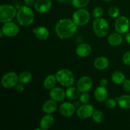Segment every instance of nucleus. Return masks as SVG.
Masks as SVG:
<instances>
[{
  "mask_svg": "<svg viewBox=\"0 0 130 130\" xmlns=\"http://www.w3.org/2000/svg\"><path fill=\"white\" fill-rule=\"evenodd\" d=\"M109 61L107 57H99L95 59L94 62V66L98 70H104L109 66Z\"/></svg>",
  "mask_w": 130,
  "mask_h": 130,
  "instance_id": "412c9836",
  "label": "nucleus"
},
{
  "mask_svg": "<svg viewBox=\"0 0 130 130\" xmlns=\"http://www.w3.org/2000/svg\"><path fill=\"white\" fill-rule=\"evenodd\" d=\"M111 79L114 83L116 85H121L125 80V76L123 72L121 71H115L112 74Z\"/></svg>",
  "mask_w": 130,
  "mask_h": 130,
  "instance_id": "393cba45",
  "label": "nucleus"
},
{
  "mask_svg": "<svg viewBox=\"0 0 130 130\" xmlns=\"http://www.w3.org/2000/svg\"><path fill=\"white\" fill-rule=\"evenodd\" d=\"M57 109V102L54 100H48L44 103L43 105V110L46 114H51L55 112Z\"/></svg>",
  "mask_w": 130,
  "mask_h": 130,
  "instance_id": "a211bd4d",
  "label": "nucleus"
},
{
  "mask_svg": "<svg viewBox=\"0 0 130 130\" xmlns=\"http://www.w3.org/2000/svg\"><path fill=\"white\" fill-rule=\"evenodd\" d=\"M117 104H118V102H117L116 99H109L105 100V106L108 109H114V107H116Z\"/></svg>",
  "mask_w": 130,
  "mask_h": 130,
  "instance_id": "c85d7f7f",
  "label": "nucleus"
},
{
  "mask_svg": "<svg viewBox=\"0 0 130 130\" xmlns=\"http://www.w3.org/2000/svg\"><path fill=\"white\" fill-rule=\"evenodd\" d=\"M104 114L102 112L99 110H95L92 115V119L95 123H100L104 120Z\"/></svg>",
  "mask_w": 130,
  "mask_h": 130,
  "instance_id": "cd10ccee",
  "label": "nucleus"
},
{
  "mask_svg": "<svg viewBox=\"0 0 130 130\" xmlns=\"http://www.w3.org/2000/svg\"><path fill=\"white\" fill-rule=\"evenodd\" d=\"M105 2H110V1H111L112 0H104Z\"/></svg>",
  "mask_w": 130,
  "mask_h": 130,
  "instance_id": "a19ab883",
  "label": "nucleus"
},
{
  "mask_svg": "<svg viewBox=\"0 0 130 130\" xmlns=\"http://www.w3.org/2000/svg\"><path fill=\"white\" fill-rule=\"evenodd\" d=\"M50 96L56 102H62L66 96V91L61 88L56 87L52 89L50 92Z\"/></svg>",
  "mask_w": 130,
  "mask_h": 130,
  "instance_id": "4468645a",
  "label": "nucleus"
},
{
  "mask_svg": "<svg viewBox=\"0 0 130 130\" xmlns=\"http://www.w3.org/2000/svg\"><path fill=\"white\" fill-rule=\"evenodd\" d=\"M103 14H104V10L102 7L97 6V7L94 8L93 11V15L95 19L101 18L102 17Z\"/></svg>",
  "mask_w": 130,
  "mask_h": 130,
  "instance_id": "c756f323",
  "label": "nucleus"
},
{
  "mask_svg": "<svg viewBox=\"0 0 130 130\" xmlns=\"http://www.w3.org/2000/svg\"><path fill=\"white\" fill-rule=\"evenodd\" d=\"M57 81L62 86L65 87H70L74 83V76L70 70L63 69L58 71L56 74Z\"/></svg>",
  "mask_w": 130,
  "mask_h": 130,
  "instance_id": "7ed1b4c3",
  "label": "nucleus"
},
{
  "mask_svg": "<svg viewBox=\"0 0 130 130\" xmlns=\"http://www.w3.org/2000/svg\"><path fill=\"white\" fill-rule=\"evenodd\" d=\"M123 37L121 34L119 32H114L110 34L108 37V42L109 44L113 46H118L123 43Z\"/></svg>",
  "mask_w": 130,
  "mask_h": 130,
  "instance_id": "aec40b11",
  "label": "nucleus"
},
{
  "mask_svg": "<svg viewBox=\"0 0 130 130\" xmlns=\"http://www.w3.org/2000/svg\"><path fill=\"white\" fill-rule=\"evenodd\" d=\"M90 100V96L88 93L86 92L83 93L81 95L79 96V101L81 102L82 104H88Z\"/></svg>",
  "mask_w": 130,
  "mask_h": 130,
  "instance_id": "2f4dec72",
  "label": "nucleus"
},
{
  "mask_svg": "<svg viewBox=\"0 0 130 130\" xmlns=\"http://www.w3.org/2000/svg\"><path fill=\"white\" fill-rule=\"evenodd\" d=\"M17 19L19 24L22 26H30L34 22V13L28 6H22L18 10Z\"/></svg>",
  "mask_w": 130,
  "mask_h": 130,
  "instance_id": "f03ea898",
  "label": "nucleus"
},
{
  "mask_svg": "<svg viewBox=\"0 0 130 130\" xmlns=\"http://www.w3.org/2000/svg\"><path fill=\"white\" fill-rule=\"evenodd\" d=\"M77 25L73 20L69 19L60 20L55 25V32L60 39H69L77 31Z\"/></svg>",
  "mask_w": 130,
  "mask_h": 130,
  "instance_id": "f257e3e1",
  "label": "nucleus"
},
{
  "mask_svg": "<svg viewBox=\"0 0 130 130\" xmlns=\"http://www.w3.org/2000/svg\"><path fill=\"white\" fill-rule=\"evenodd\" d=\"M90 20V13L83 8L76 10L72 16V20L77 26H83L86 25Z\"/></svg>",
  "mask_w": 130,
  "mask_h": 130,
  "instance_id": "423d86ee",
  "label": "nucleus"
},
{
  "mask_svg": "<svg viewBox=\"0 0 130 130\" xmlns=\"http://www.w3.org/2000/svg\"><path fill=\"white\" fill-rule=\"evenodd\" d=\"M125 38H126V41H127V43H128V44H130V32L126 33Z\"/></svg>",
  "mask_w": 130,
  "mask_h": 130,
  "instance_id": "4c0bfd02",
  "label": "nucleus"
},
{
  "mask_svg": "<svg viewBox=\"0 0 130 130\" xmlns=\"http://www.w3.org/2000/svg\"><path fill=\"white\" fill-rule=\"evenodd\" d=\"M123 62L126 66H130V51L126 52L123 55Z\"/></svg>",
  "mask_w": 130,
  "mask_h": 130,
  "instance_id": "473e14b6",
  "label": "nucleus"
},
{
  "mask_svg": "<svg viewBox=\"0 0 130 130\" xmlns=\"http://www.w3.org/2000/svg\"><path fill=\"white\" fill-rule=\"evenodd\" d=\"M54 118L50 114H47L43 117L40 121V128L41 129H47L53 126L54 123Z\"/></svg>",
  "mask_w": 130,
  "mask_h": 130,
  "instance_id": "6ab92c4d",
  "label": "nucleus"
},
{
  "mask_svg": "<svg viewBox=\"0 0 130 130\" xmlns=\"http://www.w3.org/2000/svg\"><path fill=\"white\" fill-rule=\"evenodd\" d=\"M19 82L23 84H27L32 79V74L29 71H24L19 76Z\"/></svg>",
  "mask_w": 130,
  "mask_h": 130,
  "instance_id": "a878e982",
  "label": "nucleus"
},
{
  "mask_svg": "<svg viewBox=\"0 0 130 130\" xmlns=\"http://www.w3.org/2000/svg\"><path fill=\"white\" fill-rule=\"evenodd\" d=\"M119 10L118 9V7L113 6V7H111L109 8V15L110 17L116 19V18H117L118 16H119Z\"/></svg>",
  "mask_w": 130,
  "mask_h": 130,
  "instance_id": "7c9ffc66",
  "label": "nucleus"
},
{
  "mask_svg": "<svg viewBox=\"0 0 130 130\" xmlns=\"http://www.w3.org/2000/svg\"><path fill=\"white\" fill-rule=\"evenodd\" d=\"M90 3V0H72V4L76 8L81 9L86 7Z\"/></svg>",
  "mask_w": 130,
  "mask_h": 130,
  "instance_id": "bb28decb",
  "label": "nucleus"
},
{
  "mask_svg": "<svg viewBox=\"0 0 130 130\" xmlns=\"http://www.w3.org/2000/svg\"><path fill=\"white\" fill-rule=\"evenodd\" d=\"M129 29V21L125 16L118 18L115 22V29L117 32L120 34H126Z\"/></svg>",
  "mask_w": 130,
  "mask_h": 130,
  "instance_id": "6e6552de",
  "label": "nucleus"
},
{
  "mask_svg": "<svg viewBox=\"0 0 130 130\" xmlns=\"http://www.w3.org/2000/svg\"><path fill=\"white\" fill-rule=\"evenodd\" d=\"M81 91L77 88L69 87L66 91V96L70 100H76L77 98H79Z\"/></svg>",
  "mask_w": 130,
  "mask_h": 130,
  "instance_id": "b1692460",
  "label": "nucleus"
},
{
  "mask_svg": "<svg viewBox=\"0 0 130 130\" xmlns=\"http://www.w3.org/2000/svg\"><path fill=\"white\" fill-rule=\"evenodd\" d=\"M94 96L95 99L99 102H103L107 100L108 96L107 90L104 86H98L95 90Z\"/></svg>",
  "mask_w": 130,
  "mask_h": 130,
  "instance_id": "f3484780",
  "label": "nucleus"
},
{
  "mask_svg": "<svg viewBox=\"0 0 130 130\" xmlns=\"http://www.w3.org/2000/svg\"><path fill=\"white\" fill-rule=\"evenodd\" d=\"M94 32L99 38L105 37L109 30V25L106 20L104 19H96L93 22Z\"/></svg>",
  "mask_w": 130,
  "mask_h": 130,
  "instance_id": "39448f33",
  "label": "nucleus"
},
{
  "mask_svg": "<svg viewBox=\"0 0 130 130\" xmlns=\"http://www.w3.org/2000/svg\"><path fill=\"white\" fill-rule=\"evenodd\" d=\"M93 86V81L88 76H83L78 80L77 83V88L81 92H88Z\"/></svg>",
  "mask_w": 130,
  "mask_h": 130,
  "instance_id": "9b49d317",
  "label": "nucleus"
},
{
  "mask_svg": "<svg viewBox=\"0 0 130 130\" xmlns=\"http://www.w3.org/2000/svg\"><path fill=\"white\" fill-rule=\"evenodd\" d=\"M19 81V76L15 72H9L3 76L1 79V85L5 88H11L15 87Z\"/></svg>",
  "mask_w": 130,
  "mask_h": 130,
  "instance_id": "0eeeda50",
  "label": "nucleus"
},
{
  "mask_svg": "<svg viewBox=\"0 0 130 130\" xmlns=\"http://www.w3.org/2000/svg\"><path fill=\"white\" fill-rule=\"evenodd\" d=\"M57 2L60 3H62L64 2V1H66V0H57Z\"/></svg>",
  "mask_w": 130,
  "mask_h": 130,
  "instance_id": "ea45409f",
  "label": "nucleus"
},
{
  "mask_svg": "<svg viewBox=\"0 0 130 130\" xmlns=\"http://www.w3.org/2000/svg\"><path fill=\"white\" fill-rule=\"evenodd\" d=\"M123 88L126 91L130 92V79H125L123 83Z\"/></svg>",
  "mask_w": 130,
  "mask_h": 130,
  "instance_id": "72a5a7b5",
  "label": "nucleus"
},
{
  "mask_svg": "<svg viewBox=\"0 0 130 130\" xmlns=\"http://www.w3.org/2000/svg\"><path fill=\"white\" fill-rule=\"evenodd\" d=\"M15 88L16 90V91H19V92H22L24 90V84L21 83H18L16 86H15Z\"/></svg>",
  "mask_w": 130,
  "mask_h": 130,
  "instance_id": "f704fd0d",
  "label": "nucleus"
},
{
  "mask_svg": "<svg viewBox=\"0 0 130 130\" xmlns=\"http://www.w3.org/2000/svg\"><path fill=\"white\" fill-rule=\"evenodd\" d=\"M59 111L60 114L66 118L71 117L76 111V107L70 102H64L60 106Z\"/></svg>",
  "mask_w": 130,
  "mask_h": 130,
  "instance_id": "ddd939ff",
  "label": "nucleus"
},
{
  "mask_svg": "<svg viewBox=\"0 0 130 130\" xmlns=\"http://www.w3.org/2000/svg\"><path fill=\"white\" fill-rule=\"evenodd\" d=\"M17 14L16 8L12 5H2L0 6V22L3 24L11 22Z\"/></svg>",
  "mask_w": 130,
  "mask_h": 130,
  "instance_id": "20e7f679",
  "label": "nucleus"
},
{
  "mask_svg": "<svg viewBox=\"0 0 130 130\" xmlns=\"http://www.w3.org/2000/svg\"><path fill=\"white\" fill-rule=\"evenodd\" d=\"M100 86H104V87H106L107 86V84H108V81L107 80H106L105 79H102L100 81Z\"/></svg>",
  "mask_w": 130,
  "mask_h": 130,
  "instance_id": "e433bc0d",
  "label": "nucleus"
},
{
  "mask_svg": "<svg viewBox=\"0 0 130 130\" xmlns=\"http://www.w3.org/2000/svg\"><path fill=\"white\" fill-rule=\"evenodd\" d=\"M25 5L28 6H33L35 5L36 0H24Z\"/></svg>",
  "mask_w": 130,
  "mask_h": 130,
  "instance_id": "c9c22d12",
  "label": "nucleus"
},
{
  "mask_svg": "<svg viewBox=\"0 0 130 130\" xmlns=\"http://www.w3.org/2000/svg\"><path fill=\"white\" fill-rule=\"evenodd\" d=\"M92 51L91 46L86 43H82L79 44L76 48V54L80 57H86L90 55Z\"/></svg>",
  "mask_w": 130,
  "mask_h": 130,
  "instance_id": "dca6fc26",
  "label": "nucleus"
},
{
  "mask_svg": "<svg viewBox=\"0 0 130 130\" xmlns=\"http://www.w3.org/2000/svg\"><path fill=\"white\" fill-rule=\"evenodd\" d=\"M94 110L95 109H94L93 105L91 104H85L78 108L76 112V114H77V116L80 119H87L92 116Z\"/></svg>",
  "mask_w": 130,
  "mask_h": 130,
  "instance_id": "1a4fd4ad",
  "label": "nucleus"
},
{
  "mask_svg": "<svg viewBox=\"0 0 130 130\" xmlns=\"http://www.w3.org/2000/svg\"><path fill=\"white\" fill-rule=\"evenodd\" d=\"M3 35H4L3 32V30L1 29V30H0V37H1V38H2L3 36Z\"/></svg>",
  "mask_w": 130,
  "mask_h": 130,
  "instance_id": "58836bf2",
  "label": "nucleus"
},
{
  "mask_svg": "<svg viewBox=\"0 0 130 130\" xmlns=\"http://www.w3.org/2000/svg\"><path fill=\"white\" fill-rule=\"evenodd\" d=\"M1 30L4 33V35L8 37H14L19 32V27L16 24L11 22H8L4 24Z\"/></svg>",
  "mask_w": 130,
  "mask_h": 130,
  "instance_id": "9d476101",
  "label": "nucleus"
},
{
  "mask_svg": "<svg viewBox=\"0 0 130 130\" xmlns=\"http://www.w3.org/2000/svg\"><path fill=\"white\" fill-rule=\"evenodd\" d=\"M116 99L121 108L124 109H130V95H122Z\"/></svg>",
  "mask_w": 130,
  "mask_h": 130,
  "instance_id": "4be33fe9",
  "label": "nucleus"
},
{
  "mask_svg": "<svg viewBox=\"0 0 130 130\" xmlns=\"http://www.w3.org/2000/svg\"><path fill=\"white\" fill-rule=\"evenodd\" d=\"M52 6V0H36L34 8L38 12L43 13L49 11Z\"/></svg>",
  "mask_w": 130,
  "mask_h": 130,
  "instance_id": "f8f14e48",
  "label": "nucleus"
},
{
  "mask_svg": "<svg viewBox=\"0 0 130 130\" xmlns=\"http://www.w3.org/2000/svg\"><path fill=\"white\" fill-rule=\"evenodd\" d=\"M33 33L39 40H46L50 36V32L46 27L43 26L38 27L32 30Z\"/></svg>",
  "mask_w": 130,
  "mask_h": 130,
  "instance_id": "2eb2a0df",
  "label": "nucleus"
},
{
  "mask_svg": "<svg viewBox=\"0 0 130 130\" xmlns=\"http://www.w3.org/2000/svg\"><path fill=\"white\" fill-rule=\"evenodd\" d=\"M56 76L54 75H50L45 78L43 82V86L46 90H52L55 87L57 81Z\"/></svg>",
  "mask_w": 130,
  "mask_h": 130,
  "instance_id": "5701e85b",
  "label": "nucleus"
}]
</instances>
